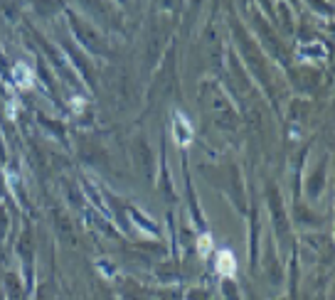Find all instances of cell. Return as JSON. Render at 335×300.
I'll return each instance as SVG.
<instances>
[{
  "label": "cell",
  "instance_id": "277c9868",
  "mask_svg": "<svg viewBox=\"0 0 335 300\" xmlns=\"http://www.w3.org/2000/svg\"><path fill=\"white\" fill-rule=\"evenodd\" d=\"M197 251H200V256H209V251H212V239H209L207 234L200 236V241H197Z\"/></svg>",
  "mask_w": 335,
  "mask_h": 300
},
{
  "label": "cell",
  "instance_id": "6da1fadb",
  "mask_svg": "<svg viewBox=\"0 0 335 300\" xmlns=\"http://www.w3.org/2000/svg\"><path fill=\"white\" fill-rule=\"evenodd\" d=\"M173 138H175V143L180 145V148H187V145L193 143V123L180 111L173 116Z\"/></svg>",
  "mask_w": 335,
  "mask_h": 300
},
{
  "label": "cell",
  "instance_id": "3957f363",
  "mask_svg": "<svg viewBox=\"0 0 335 300\" xmlns=\"http://www.w3.org/2000/svg\"><path fill=\"white\" fill-rule=\"evenodd\" d=\"M13 76H15V81L20 86H30L32 84V72H30L25 64H17L15 67V72H13Z\"/></svg>",
  "mask_w": 335,
  "mask_h": 300
},
{
  "label": "cell",
  "instance_id": "7a4b0ae2",
  "mask_svg": "<svg viewBox=\"0 0 335 300\" xmlns=\"http://www.w3.org/2000/svg\"><path fill=\"white\" fill-rule=\"evenodd\" d=\"M214 268H217V273L220 276H227V278H232L234 273H237V258H234V254L232 251H220L217 254V261H214Z\"/></svg>",
  "mask_w": 335,
  "mask_h": 300
}]
</instances>
